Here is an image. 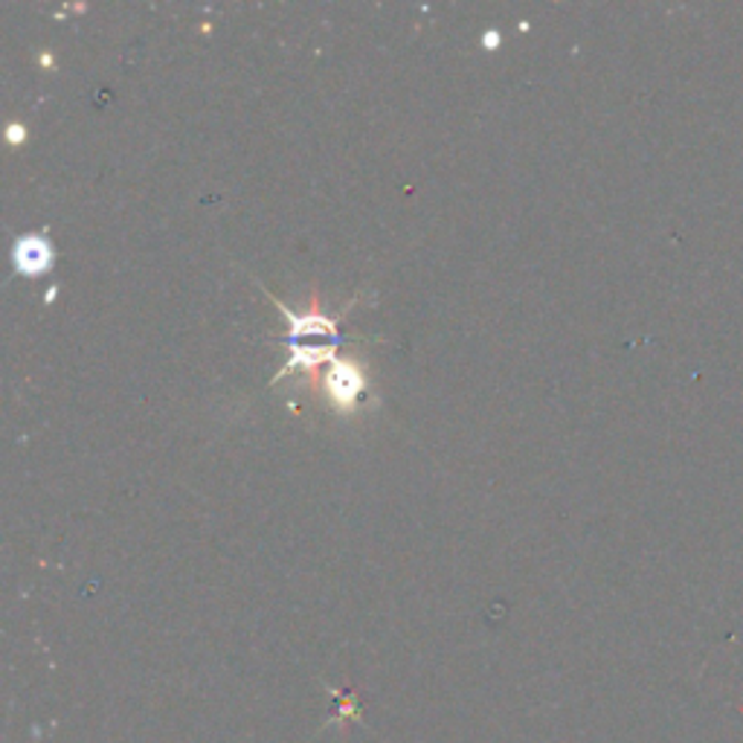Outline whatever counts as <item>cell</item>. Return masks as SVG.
<instances>
[{
	"mask_svg": "<svg viewBox=\"0 0 743 743\" xmlns=\"http://www.w3.org/2000/svg\"><path fill=\"white\" fill-rule=\"evenodd\" d=\"M53 265V247L39 235H26L15 244V267L21 274H44Z\"/></svg>",
	"mask_w": 743,
	"mask_h": 743,
	"instance_id": "1",
	"label": "cell"
},
{
	"mask_svg": "<svg viewBox=\"0 0 743 743\" xmlns=\"http://www.w3.org/2000/svg\"><path fill=\"white\" fill-rule=\"evenodd\" d=\"M329 392L340 407L352 410L354 401H358L360 392H363V375H360V369L352 367V363H337V367L329 372Z\"/></svg>",
	"mask_w": 743,
	"mask_h": 743,
	"instance_id": "2",
	"label": "cell"
},
{
	"mask_svg": "<svg viewBox=\"0 0 743 743\" xmlns=\"http://www.w3.org/2000/svg\"><path fill=\"white\" fill-rule=\"evenodd\" d=\"M276 308H283L285 317L290 320V337H306V335H335L337 326L331 320H322V317H306V320H297L294 314L285 306L276 302Z\"/></svg>",
	"mask_w": 743,
	"mask_h": 743,
	"instance_id": "3",
	"label": "cell"
},
{
	"mask_svg": "<svg viewBox=\"0 0 743 743\" xmlns=\"http://www.w3.org/2000/svg\"><path fill=\"white\" fill-rule=\"evenodd\" d=\"M335 352L331 349H320V346H294L290 349V360L285 363V369L279 375H288L294 367H314V363H320V360H331Z\"/></svg>",
	"mask_w": 743,
	"mask_h": 743,
	"instance_id": "4",
	"label": "cell"
}]
</instances>
